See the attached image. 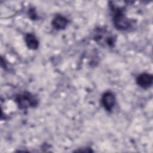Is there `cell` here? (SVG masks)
Returning a JSON list of instances; mask_svg holds the SVG:
<instances>
[{
    "instance_id": "cell-1",
    "label": "cell",
    "mask_w": 153,
    "mask_h": 153,
    "mask_svg": "<svg viewBox=\"0 0 153 153\" xmlns=\"http://www.w3.org/2000/svg\"><path fill=\"white\" fill-rule=\"evenodd\" d=\"M113 22L115 27L120 30H126L131 25L130 20L126 16L123 10L120 8L115 9L113 15Z\"/></svg>"
},
{
    "instance_id": "cell-2",
    "label": "cell",
    "mask_w": 153,
    "mask_h": 153,
    "mask_svg": "<svg viewBox=\"0 0 153 153\" xmlns=\"http://www.w3.org/2000/svg\"><path fill=\"white\" fill-rule=\"evenodd\" d=\"M16 102L19 108L22 109L34 107L38 104V100L36 97L28 92H25L17 95L16 97Z\"/></svg>"
},
{
    "instance_id": "cell-3",
    "label": "cell",
    "mask_w": 153,
    "mask_h": 153,
    "mask_svg": "<svg viewBox=\"0 0 153 153\" xmlns=\"http://www.w3.org/2000/svg\"><path fill=\"white\" fill-rule=\"evenodd\" d=\"M95 40L99 44H105L112 46L115 42V37L105 30L99 29L95 35Z\"/></svg>"
},
{
    "instance_id": "cell-4",
    "label": "cell",
    "mask_w": 153,
    "mask_h": 153,
    "mask_svg": "<svg viewBox=\"0 0 153 153\" xmlns=\"http://www.w3.org/2000/svg\"><path fill=\"white\" fill-rule=\"evenodd\" d=\"M153 77L152 75L147 73H143L139 75L136 78V82L138 85L143 88H148L152 84Z\"/></svg>"
},
{
    "instance_id": "cell-5",
    "label": "cell",
    "mask_w": 153,
    "mask_h": 153,
    "mask_svg": "<svg viewBox=\"0 0 153 153\" xmlns=\"http://www.w3.org/2000/svg\"><path fill=\"white\" fill-rule=\"evenodd\" d=\"M115 98L111 91L105 92L102 97V103L107 111H111L115 105Z\"/></svg>"
},
{
    "instance_id": "cell-6",
    "label": "cell",
    "mask_w": 153,
    "mask_h": 153,
    "mask_svg": "<svg viewBox=\"0 0 153 153\" xmlns=\"http://www.w3.org/2000/svg\"><path fill=\"white\" fill-rule=\"evenodd\" d=\"M68 23V19L62 15H57L53 19L52 26L56 30H62L66 27Z\"/></svg>"
},
{
    "instance_id": "cell-7",
    "label": "cell",
    "mask_w": 153,
    "mask_h": 153,
    "mask_svg": "<svg viewBox=\"0 0 153 153\" xmlns=\"http://www.w3.org/2000/svg\"><path fill=\"white\" fill-rule=\"evenodd\" d=\"M25 42L27 47L31 50H35L38 47V41L35 36L32 33H27L26 35Z\"/></svg>"
}]
</instances>
